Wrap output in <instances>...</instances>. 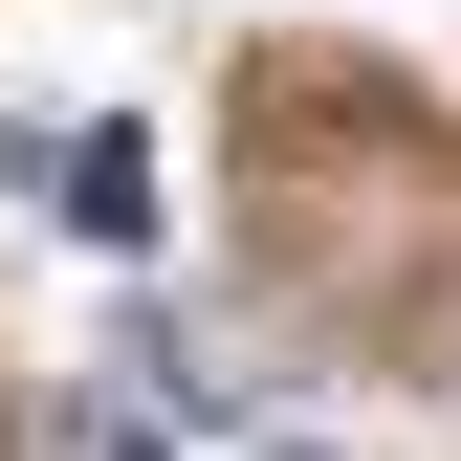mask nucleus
Here are the masks:
<instances>
[{
	"mask_svg": "<svg viewBox=\"0 0 461 461\" xmlns=\"http://www.w3.org/2000/svg\"><path fill=\"white\" fill-rule=\"evenodd\" d=\"M44 220L132 264V242H154V154H132V132H67V154H44Z\"/></svg>",
	"mask_w": 461,
	"mask_h": 461,
	"instance_id": "f257e3e1",
	"label": "nucleus"
},
{
	"mask_svg": "<svg viewBox=\"0 0 461 461\" xmlns=\"http://www.w3.org/2000/svg\"><path fill=\"white\" fill-rule=\"evenodd\" d=\"M264 461H330V439H264Z\"/></svg>",
	"mask_w": 461,
	"mask_h": 461,
	"instance_id": "7ed1b4c3",
	"label": "nucleus"
},
{
	"mask_svg": "<svg viewBox=\"0 0 461 461\" xmlns=\"http://www.w3.org/2000/svg\"><path fill=\"white\" fill-rule=\"evenodd\" d=\"M88 461H176V439H154V418H88Z\"/></svg>",
	"mask_w": 461,
	"mask_h": 461,
	"instance_id": "f03ea898",
	"label": "nucleus"
}]
</instances>
